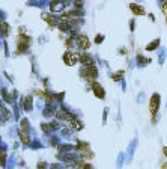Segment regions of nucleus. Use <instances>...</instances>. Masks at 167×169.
I'll list each match as a JSON object with an SVG mask.
<instances>
[{"label": "nucleus", "instance_id": "obj_1", "mask_svg": "<svg viewBox=\"0 0 167 169\" xmlns=\"http://www.w3.org/2000/svg\"><path fill=\"white\" fill-rule=\"evenodd\" d=\"M17 42H18V53H24L30 45V38L26 36V35H20Z\"/></svg>", "mask_w": 167, "mask_h": 169}, {"label": "nucleus", "instance_id": "obj_2", "mask_svg": "<svg viewBox=\"0 0 167 169\" xmlns=\"http://www.w3.org/2000/svg\"><path fill=\"white\" fill-rule=\"evenodd\" d=\"M63 62H65L66 65H74L75 62H78V55L68 50V52L63 55Z\"/></svg>", "mask_w": 167, "mask_h": 169}, {"label": "nucleus", "instance_id": "obj_3", "mask_svg": "<svg viewBox=\"0 0 167 169\" xmlns=\"http://www.w3.org/2000/svg\"><path fill=\"white\" fill-rule=\"evenodd\" d=\"M83 75H84L87 80H93V79H96L98 71H96V68H95L93 65H87V67H86V70L83 71Z\"/></svg>", "mask_w": 167, "mask_h": 169}, {"label": "nucleus", "instance_id": "obj_4", "mask_svg": "<svg viewBox=\"0 0 167 169\" xmlns=\"http://www.w3.org/2000/svg\"><path fill=\"white\" fill-rule=\"evenodd\" d=\"M158 106H160V95L154 94V97L150 98V104H149V109H150V113L155 115L158 112Z\"/></svg>", "mask_w": 167, "mask_h": 169}, {"label": "nucleus", "instance_id": "obj_5", "mask_svg": "<svg viewBox=\"0 0 167 169\" xmlns=\"http://www.w3.org/2000/svg\"><path fill=\"white\" fill-rule=\"evenodd\" d=\"M89 45H91V42H89V38L86 36V35H81V36L78 38V48L80 50H87Z\"/></svg>", "mask_w": 167, "mask_h": 169}, {"label": "nucleus", "instance_id": "obj_6", "mask_svg": "<svg viewBox=\"0 0 167 169\" xmlns=\"http://www.w3.org/2000/svg\"><path fill=\"white\" fill-rule=\"evenodd\" d=\"M92 91H93V94L96 95V98H104L106 97V92H104L102 86L98 85V83H93L92 85Z\"/></svg>", "mask_w": 167, "mask_h": 169}, {"label": "nucleus", "instance_id": "obj_7", "mask_svg": "<svg viewBox=\"0 0 167 169\" xmlns=\"http://www.w3.org/2000/svg\"><path fill=\"white\" fill-rule=\"evenodd\" d=\"M130 9L134 12V14H137V15H143L145 14V9L142 8V6H139V5H135V3H131L130 5Z\"/></svg>", "mask_w": 167, "mask_h": 169}, {"label": "nucleus", "instance_id": "obj_8", "mask_svg": "<svg viewBox=\"0 0 167 169\" xmlns=\"http://www.w3.org/2000/svg\"><path fill=\"white\" fill-rule=\"evenodd\" d=\"M0 33H2L3 36H8V35H9V26H8L5 21H2V20H0Z\"/></svg>", "mask_w": 167, "mask_h": 169}, {"label": "nucleus", "instance_id": "obj_9", "mask_svg": "<svg viewBox=\"0 0 167 169\" xmlns=\"http://www.w3.org/2000/svg\"><path fill=\"white\" fill-rule=\"evenodd\" d=\"M78 59H80L83 63H86V65H92V62H93L92 57L89 56V55H80V56H78Z\"/></svg>", "mask_w": 167, "mask_h": 169}, {"label": "nucleus", "instance_id": "obj_10", "mask_svg": "<svg viewBox=\"0 0 167 169\" xmlns=\"http://www.w3.org/2000/svg\"><path fill=\"white\" fill-rule=\"evenodd\" d=\"M20 139H21V142H23V144H26V145H27V144L30 142L29 133H27V132H24V130H23V132H20Z\"/></svg>", "mask_w": 167, "mask_h": 169}, {"label": "nucleus", "instance_id": "obj_11", "mask_svg": "<svg viewBox=\"0 0 167 169\" xmlns=\"http://www.w3.org/2000/svg\"><path fill=\"white\" fill-rule=\"evenodd\" d=\"M72 127H74L75 130H81L83 129V124H81V121H77V119H72L71 122H69Z\"/></svg>", "mask_w": 167, "mask_h": 169}, {"label": "nucleus", "instance_id": "obj_12", "mask_svg": "<svg viewBox=\"0 0 167 169\" xmlns=\"http://www.w3.org/2000/svg\"><path fill=\"white\" fill-rule=\"evenodd\" d=\"M122 75H124V71H117V73H114V74L111 75V79H113V80H121Z\"/></svg>", "mask_w": 167, "mask_h": 169}, {"label": "nucleus", "instance_id": "obj_13", "mask_svg": "<svg viewBox=\"0 0 167 169\" xmlns=\"http://www.w3.org/2000/svg\"><path fill=\"white\" fill-rule=\"evenodd\" d=\"M30 107H32V98L27 97L26 98V110H30Z\"/></svg>", "mask_w": 167, "mask_h": 169}, {"label": "nucleus", "instance_id": "obj_14", "mask_svg": "<svg viewBox=\"0 0 167 169\" xmlns=\"http://www.w3.org/2000/svg\"><path fill=\"white\" fill-rule=\"evenodd\" d=\"M158 44H160V41H155L154 44H149V45H148V50H152V48H155V47H158Z\"/></svg>", "mask_w": 167, "mask_h": 169}, {"label": "nucleus", "instance_id": "obj_15", "mask_svg": "<svg viewBox=\"0 0 167 169\" xmlns=\"http://www.w3.org/2000/svg\"><path fill=\"white\" fill-rule=\"evenodd\" d=\"M21 125H23V129H24V132H26V129L29 127V124H27V121H26V119H23V122H21Z\"/></svg>", "mask_w": 167, "mask_h": 169}, {"label": "nucleus", "instance_id": "obj_16", "mask_svg": "<svg viewBox=\"0 0 167 169\" xmlns=\"http://www.w3.org/2000/svg\"><path fill=\"white\" fill-rule=\"evenodd\" d=\"M95 42H96V44L102 42V35H98V36H96V39H95Z\"/></svg>", "mask_w": 167, "mask_h": 169}, {"label": "nucleus", "instance_id": "obj_17", "mask_svg": "<svg viewBox=\"0 0 167 169\" xmlns=\"http://www.w3.org/2000/svg\"><path fill=\"white\" fill-rule=\"evenodd\" d=\"M81 169H92L91 166H87V165H84V166H81Z\"/></svg>", "mask_w": 167, "mask_h": 169}]
</instances>
